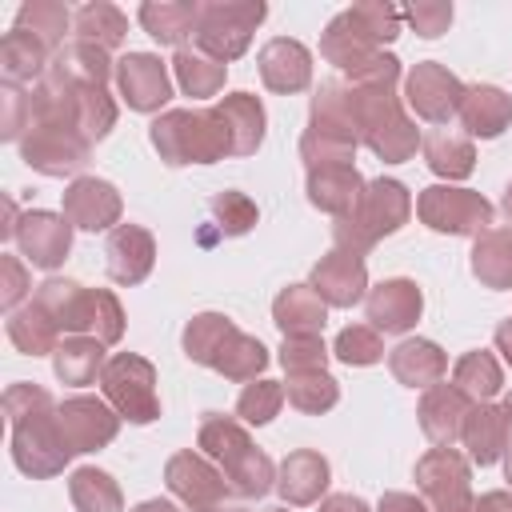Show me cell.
I'll use <instances>...</instances> for the list:
<instances>
[{"label": "cell", "mask_w": 512, "mask_h": 512, "mask_svg": "<svg viewBox=\"0 0 512 512\" xmlns=\"http://www.w3.org/2000/svg\"><path fill=\"white\" fill-rule=\"evenodd\" d=\"M136 16H140V28H144L156 44L188 48V40L196 36L200 4H188V0H148V4H140Z\"/></svg>", "instance_id": "f546056e"}, {"label": "cell", "mask_w": 512, "mask_h": 512, "mask_svg": "<svg viewBox=\"0 0 512 512\" xmlns=\"http://www.w3.org/2000/svg\"><path fill=\"white\" fill-rule=\"evenodd\" d=\"M500 412H504V420H508V432H512V392L504 396V404H500Z\"/></svg>", "instance_id": "03108f58"}, {"label": "cell", "mask_w": 512, "mask_h": 512, "mask_svg": "<svg viewBox=\"0 0 512 512\" xmlns=\"http://www.w3.org/2000/svg\"><path fill=\"white\" fill-rule=\"evenodd\" d=\"M420 152H424V164L444 180H468L476 172V148L464 132L432 128V132H424Z\"/></svg>", "instance_id": "d6a6232c"}, {"label": "cell", "mask_w": 512, "mask_h": 512, "mask_svg": "<svg viewBox=\"0 0 512 512\" xmlns=\"http://www.w3.org/2000/svg\"><path fill=\"white\" fill-rule=\"evenodd\" d=\"M420 312H424V292L408 276H392V280L368 288V296H364V316L376 332L400 336V332L416 328Z\"/></svg>", "instance_id": "ffe728a7"}, {"label": "cell", "mask_w": 512, "mask_h": 512, "mask_svg": "<svg viewBox=\"0 0 512 512\" xmlns=\"http://www.w3.org/2000/svg\"><path fill=\"white\" fill-rule=\"evenodd\" d=\"M396 36H400V12L384 0H364L328 20V28L320 32V56L348 76L368 60H376L384 44H392Z\"/></svg>", "instance_id": "277c9868"}, {"label": "cell", "mask_w": 512, "mask_h": 512, "mask_svg": "<svg viewBox=\"0 0 512 512\" xmlns=\"http://www.w3.org/2000/svg\"><path fill=\"white\" fill-rule=\"evenodd\" d=\"M332 356L348 368H368V364L384 360V340L372 324H348V328H340V336L332 344Z\"/></svg>", "instance_id": "c3c4849f"}, {"label": "cell", "mask_w": 512, "mask_h": 512, "mask_svg": "<svg viewBox=\"0 0 512 512\" xmlns=\"http://www.w3.org/2000/svg\"><path fill=\"white\" fill-rule=\"evenodd\" d=\"M504 480H508V488H512V440H508V452H504Z\"/></svg>", "instance_id": "e7e4bbea"}, {"label": "cell", "mask_w": 512, "mask_h": 512, "mask_svg": "<svg viewBox=\"0 0 512 512\" xmlns=\"http://www.w3.org/2000/svg\"><path fill=\"white\" fill-rule=\"evenodd\" d=\"M48 68L60 72V76L72 80V84H100V88H108V76H116V60H112L104 48L84 44V40L64 44V48L52 56Z\"/></svg>", "instance_id": "74e56055"}, {"label": "cell", "mask_w": 512, "mask_h": 512, "mask_svg": "<svg viewBox=\"0 0 512 512\" xmlns=\"http://www.w3.org/2000/svg\"><path fill=\"white\" fill-rule=\"evenodd\" d=\"M116 88L132 112H160L172 100L168 64L152 52H128L116 60Z\"/></svg>", "instance_id": "e0dca14e"}, {"label": "cell", "mask_w": 512, "mask_h": 512, "mask_svg": "<svg viewBox=\"0 0 512 512\" xmlns=\"http://www.w3.org/2000/svg\"><path fill=\"white\" fill-rule=\"evenodd\" d=\"M100 392L120 412V420H128V424H152V420H160L156 368H152V360H144L136 352L108 356V364L100 372Z\"/></svg>", "instance_id": "9c48e42d"}, {"label": "cell", "mask_w": 512, "mask_h": 512, "mask_svg": "<svg viewBox=\"0 0 512 512\" xmlns=\"http://www.w3.org/2000/svg\"><path fill=\"white\" fill-rule=\"evenodd\" d=\"M500 208H504V216H508V224H512V180H508V188H504V200H500Z\"/></svg>", "instance_id": "be15d7a7"}, {"label": "cell", "mask_w": 512, "mask_h": 512, "mask_svg": "<svg viewBox=\"0 0 512 512\" xmlns=\"http://www.w3.org/2000/svg\"><path fill=\"white\" fill-rule=\"evenodd\" d=\"M228 136H232V156H252L260 144H264V128H268V116H264V104L260 96L252 92H228L220 104H216Z\"/></svg>", "instance_id": "4dcf8cb0"}, {"label": "cell", "mask_w": 512, "mask_h": 512, "mask_svg": "<svg viewBox=\"0 0 512 512\" xmlns=\"http://www.w3.org/2000/svg\"><path fill=\"white\" fill-rule=\"evenodd\" d=\"M120 212H124V200H120V192H116L112 180L76 176L64 188V216H68L72 228L104 232V228H116L120 224Z\"/></svg>", "instance_id": "ac0fdd59"}, {"label": "cell", "mask_w": 512, "mask_h": 512, "mask_svg": "<svg viewBox=\"0 0 512 512\" xmlns=\"http://www.w3.org/2000/svg\"><path fill=\"white\" fill-rule=\"evenodd\" d=\"M408 216H412V192L396 176H376L364 184L356 208L332 224V240H336V248L364 256L372 244L400 232L408 224Z\"/></svg>", "instance_id": "52a82bcc"}, {"label": "cell", "mask_w": 512, "mask_h": 512, "mask_svg": "<svg viewBox=\"0 0 512 512\" xmlns=\"http://www.w3.org/2000/svg\"><path fill=\"white\" fill-rule=\"evenodd\" d=\"M16 244H20V256L32 264V268H60L72 252V224L64 212H48V208H28L16 224Z\"/></svg>", "instance_id": "2e32d148"}, {"label": "cell", "mask_w": 512, "mask_h": 512, "mask_svg": "<svg viewBox=\"0 0 512 512\" xmlns=\"http://www.w3.org/2000/svg\"><path fill=\"white\" fill-rule=\"evenodd\" d=\"M404 100L408 108L428 120V124H448L456 112H460V100H464V84L456 72H448L444 64L436 60H420L408 68L404 76Z\"/></svg>", "instance_id": "9a60e30c"}, {"label": "cell", "mask_w": 512, "mask_h": 512, "mask_svg": "<svg viewBox=\"0 0 512 512\" xmlns=\"http://www.w3.org/2000/svg\"><path fill=\"white\" fill-rule=\"evenodd\" d=\"M264 368H268V348H264L256 336L240 332V328L224 340V348H220L216 360H212V372H220L224 380H240V384L256 380Z\"/></svg>", "instance_id": "b9f144b4"}, {"label": "cell", "mask_w": 512, "mask_h": 512, "mask_svg": "<svg viewBox=\"0 0 512 512\" xmlns=\"http://www.w3.org/2000/svg\"><path fill=\"white\" fill-rule=\"evenodd\" d=\"M108 356H104V344L96 336H64L60 348L52 352V372L60 384H72V388H84L92 380H100Z\"/></svg>", "instance_id": "836d02e7"}, {"label": "cell", "mask_w": 512, "mask_h": 512, "mask_svg": "<svg viewBox=\"0 0 512 512\" xmlns=\"http://www.w3.org/2000/svg\"><path fill=\"white\" fill-rule=\"evenodd\" d=\"M8 340L24 356H52L60 348V328L36 300H28L16 312H8Z\"/></svg>", "instance_id": "d590c367"}, {"label": "cell", "mask_w": 512, "mask_h": 512, "mask_svg": "<svg viewBox=\"0 0 512 512\" xmlns=\"http://www.w3.org/2000/svg\"><path fill=\"white\" fill-rule=\"evenodd\" d=\"M16 224H20V212L12 200H4V224H0V236L4 240H16Z\"/></svg>", "instance_id": "94428289"}, {"label": "cell", "mask_w": 512, "mask_h": 512, "mask_svg": "<svg viewBox=\"0 0 512 512\" xmlns=\"http://www.w3.org/2000/svg\"><path fill=\"white\" fill-rule=\"evenodd\" d=\"M164 484H168V492H172L184 508H192V512H224V500H228V492H232L228 480H224V472H220L204 452H192V448L168 456V464H164Z\"/></svg>", "instance_id": "4fadbf2b"}, {"label": "cell", "mask_w": 512, "mask_h": 512, "mask_svg": "<svg viewBox=\"0 0 512 512\" xmlns=\"http://www.w3.org/2000/svg\"><path fill=\"white\" fill-rule=\"evenodd\" d=\"M268 16V4L264 0H212V4H200V20H196V36L192 44L228 64V60H240L252 44V32L260 28V20Z\"/></svg>", "instance_id": "ba28073f"}, {"label": "cell", "mask_w": 512, "mask_h": 512, "mask_svg": "<svg viewBox=\"0 0 512 512\" xmlns=\"http://www.w3.org/2000/svg\"><path fill=\"white\" fill-rule=\"evenodd\" d=\"M308 284L320 292V300L328 308H352L368 296V268H364V256L356 252H344V248H332L328 256H320L312 264V276Z\"/></svg>", "instance_id": "d6986e66"}, {"label": "cell", "mask_w": 512, "mask_h": 512, "mask_svg": "<svg viewBox=\"0 0 512 512\" xmlns=\"http://www.w3.org/2000/svg\"><path fill=\"white\" fill-rule=\"evenodd\" d=\"M68 496L76 512H124V492L104 468H76L68 476Z\"/></svg>", "instance_id": "60d3db41"}, {"label": "cell", "mask_w": 512, "mask_h": 512, "mask_svg": "<svg viewBox=\"0 0 512 512\" xmlns=\"http://www.w3.org/2000/svg\"><path fill=\"white\" fill-rule=\"evenodd\" d=\"M364 176L356 172V164H332V168H312L308 180H304V192H308V204L328 212V216H348L364 192Z\"/></svg>", "instance_id": "484cf974"}, {"label": "cell", "mask_w": 512, "mask_h": 512, "mask_svg": "<svg viewBox=\"0 0 512 512\" xmlns=\"http://www.w3.org/2000/svg\"><path fill=\"white\" fill-rule=\"evenodd\" d=\"M456 116H460L468 136L496 140L512 124V96L504 88H496V84H468Z\"/></svg>", "instance_id": "83f0119b"}, {"label": "cell", "mask_w": 512, "mask_h": 512, "mask_svg": "<svg viewBox=\"0 0 512 512\" xmlns=\"http://www.w3.org/2000/svg\"><path fill=\"white\" fill-rule=\"evenodd\" d=\"M256 64H260L264 88H272L280 96H292V92L312 88V52L300 40H292V36H272L260 48Z\"/></svg>", "instance_id": "7402d4cb"}, {"label": "cell", "mask_w": 512, "mask_h": 512, "mask_svg": "<svg viewBox=\"0 0 512 512\" xmlns=\"http://www.w3.org/2000/svg\"><path fill=\"white\" fill-rule=\"evenodd\" d=\"M356 132H336V128H316L308 124L300 136V160L312 168H332V164H352L356 160Z\"/></svg>", "instance_id": "ee69618b"}, {"label": "cell", "mask_w": 512, "mask_h": 512, "mask_svg": "<svg viewBox=\"0 0 512 512\" xmlns=\"http://www.w3.org/2000/svg\"><path fill=\"white\" fill-rule=\"evenodd\" d=\"M280 404H284V384L276 380H252L244 384V392L236 396V416L240 424H272L280 416Z\"/></svg>", "instance_id": "681fc988"}, {"label": "cell", "mask_w": 512, "mask_h": 512, "mask_svg": "<svg viewBox=\"0 0 512 512\" xmlns=\"http://www.w3.org/2000/svg\"><path fill=\"white\" fill-rule=\"evenodd\" d=\"M224 512H228V508H224ZM264 512H288V508H264Z\"/></svg>", "instance_id": "003e7915"}, {"label": "cell", "mask_w": 512, "mask_h": 512, "mask_svg": "<svg viewBox=\"0 0 512 512\" xmlns=\"http://www.w3.org/2000/svg\"><path fill=\"white\" fill-rule=\"evenodd\" d=\"M416 216L424 228L444 232V236H480L492 228L496 208L472 192V188H452V184H432L416 196Z\"/></svg>", "instance_id": "8fae6325"}, {"label": "cell", "mask_w": 512, "mask_h": 512, "mask_svg": "<svg viewBox=\"0 0 512 512\" xmlns=\"http://www.w3.org/2000/svg\"><path fill=\"white\" fill-rule=\"evenodd\" d=\"M492 340H496V352L504 356V364L512 368V316L496 324V336H492Z\"/></svg>", "instance_id": "91938a15"}, {"label": "cell", "mask_w": 512, "mask_h": 512, "mask_svg": "<svg viewBox=\"0 0 512 512\" xmlns=\"http://www.w3.org/2000/svg\"><path fill=\"white\" fill-rule=\"evenodd\" d=\"M416 488L428 512H476L472 496V460L456 448H428L416 460Z\"/></svg>", "instance_id": "7c38bea8"}, {"label": "cell", "mask_w": 512, "mask_h": 512, "mask_svg": "<svg viewBox=\"0 0 512 512\" xmlns=\"http://www.w3.org/2000/svg\"><path fill=\"white\" fill-rule=\"evenodd\" d=\"M196 448L224 472L228 488L244 500H260L276 488V464L264 448H256V440L248 436V428L232 416H220V412H208L200 420V432H196Z\"/></svg>", "instance_id": "3957f363"}, {"label": "cell", "mask_w": 512, "mask_h": 512, "mask_svg": "<svg viewBox=\"0 0 512 512\" xmlns=\"http://www.w3.org/2000/svg\"><path fill=\"white\" fill-rule=\"evenodd\" d=\"M72 96H76V124H80L84 140L88 144L104 140L116 128V100L108 96V88H100V84H76Z\"/></svg>", "instance_id": "7dc6e473"}, {"label": "cell", "mask_w": 512, "mask_h": 512, "mask_svg": "<svg viewBox=\"0 0 512 512\" xmlns=\"http://www.w3.org/2000/svg\"><path fill=\"white\" fill-rule=\"evenodd\" d=\"M208 208H212V216H216V224H220L224 236H244V232H252L256 220H260L256 204H252L244 192H236V188L216 192V196L208 200Z\"/></svg>", "instance_id": "f907efd6"}, {"label": "cell", "mask_w": 512, "mask_h": 512, "mask_svg": "<svg viewBox=\"0 0 512 512\" xmlns=\"http://www.w3.org/2000/svg\"><path fill=\"white\" fill-rule=\"evenodd\" d=\"M476 512H512V492H504V488L484 492V496L476 500Z\"/></svg>", "instance_id": "680465c9"}, {"label": "cell", "mask_w": 512, "mask_h": 512, "mask_svg": "<svg viewBox=\"0 0 512 512\" xmlns=\"http://www.w3.org/2000/svg\"><path fill=\"white\" fill-rule=\"evenodd\" d=\"M132 512H180V508H176L172 500H160V496H156V500H144V504H136Z\"/></svg>", "instance_id": "6125c7cd"}, {"label": "cell", "mask_w": 512, "mask_h": 512, "mask_svg": "<svg viewBox=\"0 0 512 512\" xmlns=\"http://www.w3.org/2000/svg\"><path fill=\"white\" fill-rule=\"evenodd\" d=\"M72 32H76V40L112 52L128 36V16L116 4H108V0H92V4H84V8L72 12Z\"/></svg>", "instance_id": "8d00e7d4"}, {"label": "cell", "mask_w": 512, "mask_h": 512, "mask_svg": "<svg viewBox=\"0 0 512 512\" xmlns=\"http://www.w3.org/2000/svg\"><path fill=\"white\" fill-rule=\"evenodd\" d=\"M152 264H156V240H152L148 228H140V224H116L108 232V240H104V268H108V276L116 284L132 288V284L148 280Z\"/></svg>", "instance_id": "44dd1931"}, {"label": "cell", "mask_w": 512, "mask_h": 512, "mask_svg": "<svg viewBox=\"0 0 512 512\" xmlns=\"http://www.w3.org/2000/svg\"><path fill=\"white\" fill-rule=\"evenodd\" d=\"M404 20H408V28H412L416 36L436 40V36H444L448 24H452V4H448V0H412V4L404 8Z\"/></svg>", "instance_id": "db71d44e"}, {"label": "cell", "mask_w": 512, "mask_h": 512, "mask_svg": "<svg viewBox=\"0 0 512 512\" xmlns=\"http://www.w3.org/2000/svg\"><path fill=\"white\" fill-rule=\"evenodd\" d=\"M316 512H372V508H368L360 496H352V492H332V496L320 500Z\"/></svg>", "instance_id": "6f0895ef"}, {"label": "cell", "mask_w": 512, "mask_h": 512, "mask_svg": "<svg viewBox=\"0 0 512 512\" xmlns=\"http://www.w3.org/2000/svg\"><path fill=\"white\" fill-rule=\"evenodd\" d=\"M284 400L304 412V416H320L328 408H336L340 400V384L328 376V372H292L284 380Z\"/></svg>", "instance_id": "bcb514c9"}, {"label": "cell", "mask_w": 512, "mask_h": 512, "mask_svg": "<svg viewBox=\"0 0 512 512\" xmlns=\"http://www.w3.org/2000/svg\"><path fill=\"white\" fill-rule=\"evenodd\" d=\"M32 120V92L0 84V140H20Z\"/></svg>", "instance_id": "f5cc1de1"}, {"label": "cell", "mask_w": 512, "mask_h": 512, "mask_svg": "<svg viewBox=\"0 0 512 512\" xmlns=\"http://www.w3.org/2000/svg\"><path fill=\"white\" fill-rule=\"evenodd\" d=\"M272 320L284 336H320L328 324V304L312 284H288L272 300Z\"/></svg>", "instance_id": "f1b7e54d"}, {"label": "cell", "mask_w": 512, "mask_h": 512, "mask_svg": "<svg viewBox=\"0 0 512 512\" xmlns=\"http://www.w3.org/2000/svg\"><path fill=\"white\" fill-rule=\"evenodd\" d=\"M56 420H60V436H64L72 456L100 452L120 432V412L100 396H68V400H60L56 404Z\"/></svg>", "instance_id": "5bb4252c"}, {"label": "cell", "mask_w": 512, "mask_h": 512, "mask_svg": "<svg viewBox=\"0 0 512 512\" xmlns=\"http://www.w3.org/2000/svg\"><path fill=\"white\" fill-rule=\"evenodd\" d=\"M460 440H464V448H468V460H472V464H480V468L496 464V460L508 452V440H512V432H508V420H504L500 404H492V400L472 404V408H468V416H464Z\"/></svg>", "instance_id": "4316f807"}, {"label": "cell", "mask_w": 512, "mask_h": 512, "mask_svg": "<svg viewBox=\"0 0 512 512\" xmlns=\"http://www.w3.org/2000/svg\"><path fill=\"white\" fill-rule=\"evenodd\" d=\"M4 416L12 424V464L32 480L60 476L72 452L60 436L52 392L40 384L16 380L4 388Z\"/></svg>", "instance_id": "7a4b0ae2"}, {"label": "cell", "mask_w": 512, "mask_h": 512, "mask_svg": "<svg viewBox=\"0 0 512 512\" xmlns=\"http://www.w3.org/2000/svg\"><path fill=\"white\" fill-rule=\"evenodd\" d=\"M376 512H428V504L420 496H412V492H384Z\"/></svg>", "instance_id": "9f6ffc18"}, {"label": "cell", "mask_w": 512, "mask_h": 512, "mask_svg": "<svg viewBox=\"0 0 512 512\" xmlns=\"http://www.w3.org/2000/svg\"><path fill=\"white\" fill-rule=\"evenodd\" d=\"M16 28L20 32H32L52 56L64 48V36L72 28V12L60 4V0H28L20 12H16Z\"/></svg>", "instance_id": "7bdbcfd3"}, {"label": "cell", "mask_w": 512, "mask_h": 512, "mask_svg": "<svg viewBox=\"0 0 512 512\" xmlns=\"http://www.w3.org/2000/svg\"><path fill=\"white\" fill-rule=\"evenodd\" d=\"M52 64V52L32 36V32H20L12 28L4 40H0V76L4 84H28V80H40Z\"/></svg>", "instance_id": "e575fe53"}, {"label": "cell", "mask_w": 512, "mask_h": 512, "mask_svg": "<svg viewBox=\"0 0 512 512\" xmlns=\"http://www.w3.org/2000/svg\"><path fill=\"white\" fill-rule=\"evenodd\" d=\"M92 156V144L64 120H28V132L20 136V160L40 176H76L84 172Z\"/></svg>", "instance_id": "30bf717a"}, {"label": "cell", "mask_w": 512, "mask_h": 512, "mask_svg": "<svg viewBox=\"0 0 512 512\" xmlns=\"http://www.w3.org/2000/svg\"><path fill=\"white\" fill-rule=\"evenodd\" d=\"M328 348H324V336H284L280 344V364L284 372H324L328 364Z\"/></svg>", "instance_id": "816d5d0a"}, {"label": "cell", "mask_w": 512, "mask_h": 512, "mask_svg": "<svg viewBox=\"0 0 512 512\" xmlns=\"http://www.w3.org/2000/svg\"><path fill=\"white\" fill-rule=\"evenodd\" d=\"M32 300L56 320L60 332L68 336H96L104 348L124 336V308L108 288H84L76 280L48 276Z\"/></svg>", "instance_id": "5b68a950"}, {"label": "cell", "mask_w": 512, "mask_h": 512, "mask_svg": "<svg viewBox=\"0 0 512 512\" xmlns=\"http://www.w3.org/2000/svg\"><path fill=\"white\" fill-rule=\"evenodd\" d=\"M452 384H456L472 404H484V400H492V396L504 388V368H500V360H496L492 352L472 348V352H464V356L452 364Z\"/></svg>", "instance_id": "ab89813d"}, {"label": "cell", "mask_w": 512, "mask_h": 512, "mask_svg": "<svg viewBox=\"0 0 512 512\" xmlns=\"http://www.w3.org/2000/svg\"><path fill=\"white\" fill-rule=\"evenodd\" d=\"M172 72H176V84H180L184 96H192V100H208V96H216V92L224 88L228 64L204 56V52L192 44V48H176V56H172Z\"/></svg>", "instance_id": "f35d334b"}, {"label": "cell", "mask_w": 512, "mask_h": 512, "mask_svg": "<svg viewBox=\"0 0 512 512\" xmlns=\"http://www.w3.org/2000/svg\"><path fill=\"white\" fill-rule=\"evenodd\" d=\"M0 308L4 312H16L20 308V300L28 296V288H32V280H28V268L16 260V256H0Z\"/></svg>", "instance_id": "11a10c76"}, {"label": "cell", "mask_w": 512, "mask_h": 512, "mask_svg": "<svg viewBox=\"0 0 512 512\" xmlns=\"http://www.w3.org/2000/svg\"><path fill=\"white\" fill-rule=\"evenodd\" d=\"M468 408H472V400H468L456 384H432V388H424L420 408H416L420 432H424L436 448H452V444L460 440V428H464Z\"/></svg>", "instance_id": "cb8c5ba5"}, {"label": "cell", "mask_w": 512, "mask_h": 512, "mask_svg": "<svg viewBox=\"0 0 512 512\" xmlns=\"http://www.w3.org/2000/svg\"><path fill=\"white\" fill-rule=\"evenodd\" d=\"M232 332H236V324H232L224 312H200V316H192V320L184 324V336H180L184 356H188L192 364L212 368L216 352L224 348V340H228Z\"/></svg>", "instance_id": "f6af8a7d"}, {"label": "cell", "mask_w": 512, "mask_h": 512, "mask_svg": "<svg viewBox=\"0 0 512 512\" xmlns=\"http://www.w3.org/2000/svg\"><path fill=\"white\" fill-rule=\"evenodd\" d=\"M388 372L404 384V388H432L444 380L448 372V356L436 340H424V336H408L400 340L392 352H388Z\"/></svg>", "instance_id": "d4e9b609"}, {"label": "cell", "mask_w": 512, "mask_h": 512, "mask_svg": "<svg viewBox=\"0 0 512 512\" xmlns=\"http://www.w3.org/2000/svg\"><path fill=\"white\" fill-rule=\"evenodd\" d=\"M328 484H332V468H328V460L316 448H296L276 468V492L292 508L320 504L324 492H328Z\"/></svg>", "instance_id": "603a6c76"}, {"label": "cell", "mask_w": 512, "mask_h": 512, "mask_svg": "<svg viewBox=\"0 0 512 512\" xmlns=\"http://www.w3.org/2000/svg\"><path fill=\"white\" fill-rule=\"evenodd\" d=\"M472 276L492 292L512 288V224H492L472 240Z\"/></svg>", "instance_id": "1f68e13d"}, {"label": "cell", "mask_w": 512, "mask_h": 512, "mask_svg": "<svg viewBox=\"0 0 512 512\" xmlns=\"http://www.w3.org/2000/svg\"><path fill=\"white\" fill-rule=\"evenodd\" d=\"M152 148L164 164H216L232 156V136L216 108H168L148 128Z\"/></svg>", "instance_id": "8992f818"}, {"label": "cell", "mask_w": 512, "mask_h": 512, "mask_svg": "<svg viewBox=\"0 0 512 512\" xmlns=\"http://www.w3.org/2000/svg\"><path fill=\"white\" fill-rule=\"evenodd\" d=\"M396 80H400V60L392 52H380L376 60L348 72V80H344L360 144H368V152L380 156L384 164L412 160L424 140L416 120L404 112V104L396 96Z\"/></svg>", "instance_id": "6da1fadb"}]
</instances>
